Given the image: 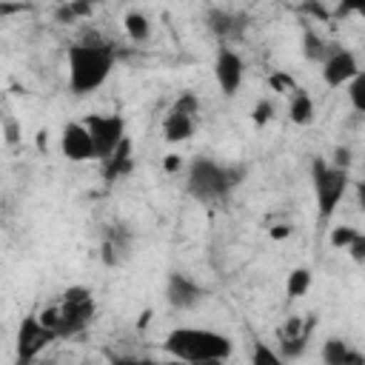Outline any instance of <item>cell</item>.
Wrapping results in <instances>:
<instances>
[{"label": "cell", "instance_id": "d590c367", "mask_svg": "<svg viewBox=\"0 0 365 365\" xmlns=\"http://www.w3.org/2000/svg\"><path fill=\"white\" fill-rule=\"evenodd\" d=\"M356 202H359V208L365 211V180L356 182Z\"/></svg>", "mask_w": 365, "mask_h": 365}, {"label": "cell", "instance_id": "8d00e7d4", "mask_svg": "<svg viewBox=\"0 0 365 365\" xmlns=\"http://www.w3.org/2000/svg\"><path fill=\"white\" fill-rule=\"evenodd\" d=\"M351 9H354L359 17H365V3H356V6H351Z\"/></svg>", "mask_w": 365, "mask_h": 365}, {"label": "cell", "instance_id": "e0dca14e", "mask_svg": "<svg viewBox=\"0 0 365 365\" xmlns=\"http://www.w3.org/2000/svg\"><path fill=\"white\" fill-rule=\"evenodd\" d=\"M331 51H334V46L319 31H314V29H305L302 31V54H305L308 63H319L322 66Z\"/></svg>", "mask_w": 365, "mask_h": 365}, {"label": "cell", "instance_id": "ac0fdd59", "mask_svg": "<svg viewBox=\"0 0 365 365\" xmlns=\"http://www.w3.org/2000/svg\"><path fill=\"white\" fill-rule=\"evenodd\" d=\"M123 29H125L128 40H134V43H145V40L151 37V20H148V14H143L140 9L125 11V17H123Z\"/></svg>", "mask_w": 365, "mask_h": 365}, {"label": "cell", "instance_id": "5bb4252c", "mask_svg": "<svg viewBox=\"0 0 365 365\" xmlns=\"http://www.w3.org/2000/svg\"><path fill=\"white\" fill-rule=\"evenodd\" d=\"M194 131H197V117L165 111V117H163V137H165V143H185V140L194 137Z\"/></svg>", "mask_w": 365, "mask_h": 365}, {"label": "cell", "instance_id": "4dcf8cb0", "mask_svg": "<svg viewBox=\"0 0 365 365\" xmlns=\"http://www.w3.org/2000/svg\"><path fill=\"white\" fill-rule=\"evenodd\" d=\"M331 163H334L336 168H345V171H348V165H351V151L339 145V148L334 151V160H331Z\"/></svg>", "mask_w": 365, "mask_h": 365}, {"label": "cell", "instance_id": "8fae6325", "mask_svg": "<svg viewBox=\"0 0 365 365\" xmlns=\"http://www.w3.org/2000/svg\"><path fill=\"white\" fill-rule=\"evenodd\" d=\"M322 83L328 86V88H348L351 86V80L362 71L359 68V63H356V54L351 51V48H334L331 54H328V60L322 63Z\"/></svg>", "mask_w": 365, "mask_h": 365}, {"label": "cell", "instance_id": "7402d4cb", "mask_svg": "<svg viewBox=\"0 0 365 365\" xmlns=\"http://www.w3.org/2000/svg\"><path fill=\"white\" fill-rule=\"evenodd\" d=\"M168 111L185 114V117H197V114H200V97H197L194 91H182V94L168 106Z\"/></svg>", "mask_w": 365, "mask_h": 365}, {"label": "cell", "instance_id": "603a6c76", "mask_svg": "<svg viewBox=\"0 0 365 365\" xmlns=\"http://www.w3.org/2000/svg\"><path fill=\"white\" fill-rule=\"evenodd\" d=\"M308 339H311V331H305V334H299V336H291V339H279V354H282L285 359H297V356L305 354Z\"/></svg>", "mask_w": 365, "mask_h": 365}, {"label": "cell", "instance_id": "ba28073f", "mask_svg": "<svg viewBox=\"0 0 365 365\" xmlns=\"http://www.w3.org/2000/svg\"><path fill=\"white\" fill-rule=\"evenodd\" d=\"M242 77H245V63H242L240 51L234 46L220 43L217 57H214V80H217L220 91L225 97H234L242 86Z\"/></svg>", "mask_w": 365, "mask_h": 365}, {"label": "cell", "instance_id": "8992f818", "mask_svg": "<svg viewBox=\"0 0 365 365\" xmlns=\"http://www.w3.org/2000/svg\"><path fill=\"white\" fill-rule=\"evenodd\" d=\"M57 339V334L51 328H46L40 322L37 314H26L20 319V328H17V339H14V356H17V365H31L51 342Z\"/></svg>", "mask_w": 365, "mask_h": 365}, {"label": "cell", "instance_id": "4fadbf2b", "mask_svg": "<svg viewBox=\"0 0 365 365\" xmlns=\"http://www.w3.org/2000/svg\"><path fill=\"white\" fill-rule=\"evenodd\" d=\"M322 365H365V354L351 348L342 336H328L322 342Z\"/></svg>", "mask_w": 365, "mask_h": 365}, {"label": "cell", "instance_id": "1f68e13d", "mask_svg": "<svg viewBox=\"0 0 365 365\" xmlns=\"http://www.w3.org/2000/svg\"><path fill=\"white\" fill-rule=\"evenodd\" d=\"M71 11H74V17L80 20V17H91V11H94V6L91 3H71Z\"/></svg>", "mask_w": 365, "mask_h": 365}, {"label": "cell", "instance_id": "ffe728a7", "mask_svg": "<svg viewBox=\"0 0 365 365\" xmlns=\"http://www.w3.org/2000/svg\"><path fill=\"white\" fill-rule=\"evenodd\" d=\"M251 365H288V359L279 351H274L268 342L254 339V345H251Z\"/></svg>", "mask_w": 365, "mask_h": 365}, {"label": "cell", "instance_id": "6da1fadb", "mask_svg": "<svg viewBox=\"0 0 365 365\" xmlns=\"http://www.w3.org/2000/svg\"><path fill=\"white\" fill-rule=\"evenodd\" d=\"M66 66H68V88H71V94L86 97V94L97 91L108 80V74L114 68V48L106 40H100L97 34H91V37L68 46Z\"/></svg>", "mask_w": 365, "mask_h": 365}, {"label": "cell", "instance_id": "83f0119b", "mask_svg": "<svg viewBox=\"0 0 365 365\" xmlns=\"http://www.w3.org/2000/svg\"><path fill=\"white\" fill-rule=\"evenodd\" d=\"M268 83H271V88H274L277 94H288V97H291L297 88H299V86H297V83H294L288 74H274Z\"/></svg>", "mask_w": 365, "mask_h": 365}, {"label": "cell", "instance_id": "7a4b0ae2", "mask_svg": "<svg viewBox=\"0 0 365 365\" xmlns=\"http://www.w3.org/2000/svg\"><path fill=\"white\" fill-rule=\"evenodd\" d=\"M163 351L171 359L188 365H220L231 356L234 342L231 336L211 331V328H174L163 339Z\"/></svg>", "mask_w": 365, "mask_h": 365}, {"label": "cell", "instance_id": "836d02e7", "mask_svg": "<svg viewBox=\"0 0 365 365\" xmlns=\"http://www.w3.org/2000/svg\"><path fill=\"white\" fill-rule=\"evenodd\" d=\"M288 234H291V225H285V222H282V225H274V228H271V240H285Z\"/></svg>", "mask_w": 365, "mask_h": 365}, {"label": "cell", "instance_id": "277c9868", "mask_svg": "<svg viewBox=\"0 0 365 365\" xmlns=\"http://www.w3.org/2000/svg\"><path fill=\"white\" fill-rule=\"evenodd\" d=\"M311 182H314V200H317V214L322 222H328L334 217V211L339 208L345 191H348V171L345 168H336L334 163L328 160H314L311 163Z\"/></svg>", "mask_w": 365, "mask_h": 365}, {"label": "cell", "instance_id": "9a60e30c", "mask_svg": "<svg viewBox=\"0 0 365 365\" xmlns=\"http://www.w3.org/2000/svg\"><path fill=\"white\" fill-rule=\"evenodd\" d=\"M131 168H134V160H131V140L125 137L123 145L103 163V180H106V182H117V180L125 177Z\"/></svg>", "mask_w": 365, "mask_h": 365}, {"label": "cell", "instance_id": "e575fe53", "mask_svg": "<svg viewBox=\"0 0 365 365\" xmlns=\"http://www.w3.org/2000/svg\"><path fill=\"white\" fill-rule=\"evenodd\" d=\"M37 148H40V151H46V148H48V131H46V128H40V131H37Z\"/></svg>", "mask_w": 365, "mask_h": 365}, {"label": "cell", "instance_id": "484cf974", "mask_svg": "<svg viewBox=\"0 0 365 365\" xmlns=\"http://www.w3.org/2000/svg\"><path fill=\"white\" fill-rule=\"evenodd\" d=\"M3 140H6L9 148H14V145L23 140V128H20V123H17L11 114L3 117Z\"/></svg>", "mask_w": 365, "mask_h": 365}, {"label": "cell", "instance_id": "52a82bcc", "mask_svg": "<svg viewBox=\"0 0 365 365\" xmlns=\"http://www.w3.org/2000/svg\"><path fill=\"white\" fill-rule=\"evenodd\" d=\"M83 123H86V128L94 140L100 163H106L125 140V120L120 114H86Z\"/></svg>", "mask_w": 365, "mask_h": 365}, {"label": "cell", "instance_id": "d4e9b609", "mask_svg": "<svg viewBox=\"0 0 365 365\" xmlns=\"http://www.w3.org/2000/svg\"><path fill=\"white\" fill-rule=\"evenodd\" d=\"M348 103L354 111L365 114V71H359L348 86Z\"/></svg>", "mask_w": 365, "mask_h": 365}, {"label": "cell", "instance_id": "3957f363", "mask_svg": "<svg viewBox=\"0 0 365 365\" xmlns=\"http://www.w3.org/2000/svg\"><path fill=\"white\" fill-rule=\"evenodd\" d=\"M245 177L242 165H225L211 157H194L185 168V194L197 202H220L225 200Z\"/></svg>", "mask_w": 365, "mask_h": 365}, {"label": "cell", "instance_id": "2e32d148", "mask_svg": "<svg viewBox=\"0 0 365 365\" xmlns=\"http://www.w3.org/2000/svg\"><path fill=\"white\" fill-rule=\"evenodd\" d=\"M288 120L294 125H308L314 123V100L305 88H297L291 97H288Z\"/></svg>", "mask_w": 365, "mask_h": 365}, {"label": "cell", "instance_id": "f546056e", "mask_svg": "<svg viewBox=\"0 0 365 365\" xmlns=\"http://www.w3.org/2000/svg\"><path fill=\"white\" fill-rule=\"evenodd\" d=\"M163 168H165V174H180L182 168H185V160H182V154H165L163 157Z\"/></svg>", "mask_w": 365, "mask_h": 365}, {"label": "cell", "instance_id": "cb8c5ba5", "mask_svg": "<svg viewBox=\"0 0 365 365\" xmlns=\"http://www.w3.org/2000/svg\"><path fill=\"white\" fill-rule=\"evenodd\" d=\"M356 228L354 225H336V228H331V234H328V242H331V248H336V251H348V245L356 240Z\"/></svg>", "mask_w": 365, "mask_h": 365}, {"label": "cell", "instance_id": "4316f807", "mask_svg": "<svg viewBox=\"0 0 365 365\" xmlns=\"http://www.w3.org/2000/svg\"><path fill=\"white\" fill-rule=\"evenodd\" d=\"M271 117H274V106H271V100H259V103L254 106V111H251V123H254L257 128L268 125Z\"/></svg>", "mask_w": 365, "mask_h": 365}, {"label": "cell", "instance_id": "d6986e66", "mask_svg": "<svg viewBox=\"0 0 365 365\" xmlns=\"http://www.w3.org/2000/svg\"><path fill=\"white\" fill-rule=\"evenodd\" d=\"M308 288H311V268H305V265L291 268V271H288V279H285V297H288V299L305 297Z\"/></svg>", "mask_w": 365, "mask_h": 365}, {"label": "cell", "instance_id": "5b68a950", "mask_svg": "<svg viewBox=\"0 0 365 365\" xmlns=\"http://www.w3.org/2000/svg\"><path fill=\"white\" fill-rule=\"evenodd\" d=\"M60 308V328H57V336L60 339H68V336H77L83 334L91 319H94V311H97V302H94V294L91 288L86 285H68L57 302Z\"/></svg>", "mask_w": 365, "mask_h": 365}, {"label": "cell", "instance_id": "44dd1931", "mask_svg": "<svg viewBox=\"0 0 365 365\" xmlns=\"http://www.w3.org/2000/svg\"><path fill=\"white\" fill-rule=\"evenodd\" d=\"M108 365H188V362H180V359H148V356H131V354H106Z\"/></svg>", "mask_w": 365, "mask_h": 365}, {"label": "cell", "instance_id": "d6a6232c", "mask_svg": "<svg viewBox=\"0 0 365 365\" xmlns=\"http://www.w3.org/2000/svg\"><path fill=\"white\" fill-rule=\"evenodd\" d=\"M302 11L314 14L317 20H325V17H328V9H325V6H319V3H305V6H302Z\"/></svg>", "mask_w": 365, "mask_h": 365}, {"label": "cell", "instance_id": "30bf717a", "mask_svg": "<svg viewBox=\"0 0 365 365\" xmlns=\"http://www.w3.org/2000/svg\"><path fill=\"white\" fill-rule=\"evenodd\" d=\"M205 26L220 37V43L231 46L234 40H240L248 29V14L237 11V9H225V6H211L205 11Z\"/></svg>", "mask_w": 365, "mask_h": 365}, {"label": "cell", "instance_id": "7c38bea8", "mask_svg": "<svg viewBox=\"0 0 365 365\" xmlns=\"http://www.w3.org/2000/svg\"><path fill=\"white\" fill-rule=\"evenodd\" d=\"M60 151L66 160L71 163H86V160H97V148L94 140L86 128V123H66L60 131Z\"/></svg>", "mask_w": 365, "mask_h": 365}, {"label": "cell", "instance_id": "9c48e42d", "mask_svg": "<svg viewBox=\"0 0 365 365\" xmlns=\"http://www.w3.org/2000/svg\"><path fill=\"white\" fill-rule=\"evenodd\" d=\"M205 299H208V288H202L194 277L180 274V271H171L168 274V279H165V302L171 308L191 311V308H197Z\"/></svg>", "mask_w": 365, "mask_h": 365}, {"label": "cell", "instance_id": "f1b7e54d", "mask_svg": "<svg viewBox=\"0 0 365 365\" xmlns=\"http://www.w3.org/2000/svg\"><path fill=\"white\" fill-rule=\"evenodd\" d=\"M348 257H351L356 265H365V234H362V231H359L356 240L348 245Z\"/></svg>", "mask_w": 365, "mask_h": 365}]
</instances>
